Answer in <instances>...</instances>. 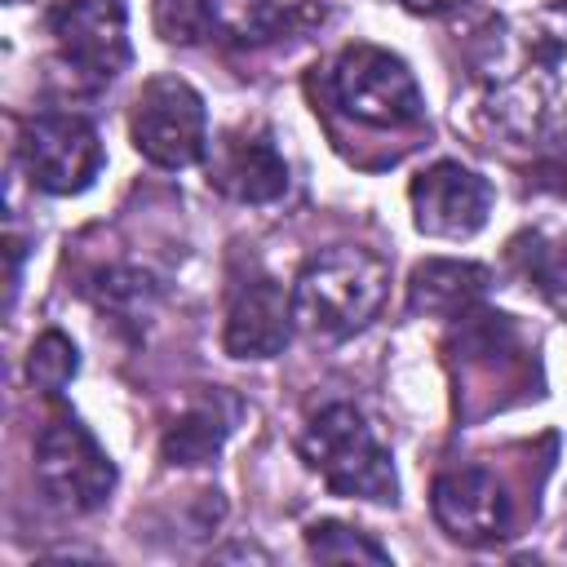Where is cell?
I'll return each mask as SVG.
<instances>
[{
    "label": "cell",
    "mask_w": 567,
    "mask_h": 567,
    "mask_svg": "<svg viewBox=\"0 0 567 567\" xmlns=\"http://www.w3.org/2000/svg\"><path fill=\"white\" fill-rule=\"evenodd\" d=\"M403 9H412V13H447V9H456L461 0H399Z\"/></svg>",
    "instance_id": "44dd1931"
},
{
    "label": "cell",
    "mask_w": 567,
    "mask_h": 567,
    "mask_svg": "<svg viewBox=\"0 0 567 567\" xmlns=\"http://www.w3.org/2000/svg\"><path fill=\"white\" fill-rule=\"evenodd\" d=\"M509 261L558 315H567V239L549 230H523L509 239Z\"/></svg>",
    "instance_id": "9a60e30c"
},
{
    "label": "cell",
    "mask_w": 567,
    "mask_h": 567,
    "mask_svg": "<svg viewBox=\"0 0 567 567\" xmlns=\"http://www.w3.org/2000/svg\"><path fill=\"white\" fill-rule=\"evenodd\" d=\"M93 301L120 319H142L155 310V297H159V284L146 275V270H124V266H111L93 279Z\"/></svg>",
    "instance_id": "2e32d148"
},
{
    "label": "cell",
    "mask_w": 567,
    "mask_h": 567,
    "mask_svg": "<svg viewBox=\"0 0 567 567\" xmlns=\"http://www.w3.org/2000/svg\"><path fill=\"white\" fill-rule=\"evenodd\" d=\"M306 549L319 563H390V554L359 527L337 523V518H319L306 527Z\"/></svg>",
    "instance_id": "e0dca14e"
},
{
    "label": "cell",
    "mask_w": 567,
    "mask_h": 567,
    "mask_svg": "<svg viewBox=\"0 0 567 567\" xmlns=\"http://www.w3.org/2000/svg\"><path fill=\"white\" fill-rule=\"evenodd\" d=\"M292 292H284L270 275H252L230 297L221 346L235 359H275L292 341Z\"/></svg>",
    "instance_id": "7c38bea8"
},
{
    "label": "cell",
    "mask_w": 567,
    "mask_h": 567,
    "mask_svg": "<svg viewBox=\"0 0 567 567\" xmlns=\"http://www.w3.org/2000/svg\"><path fill=\"white\" fill-rule=\"evenodd\" d=\"M75 372H80V350H75V341H71L66 332H58V328L40 332L35 346H31V354H27V377H31V385L58 399V394L71 385Z\"/></svg>",
    "instance_id": "ac0fdd59"
},
{
    "label": "cell",
    "mask_w": 567,
    "mask_h": 567,
    "mask_svg": "<svg viewBox=\"0 0 567 567\" xmlns=\"http://www.w3.org/2000/svg\"><path fill=\"white\" fill-rule=\"evenodd\" d=\"M412 226L430 239H470L487 226L492 213V182L461 159H439L421 168L408 186Z\"/></svg>",
    "instance_id": "9c48e42d"
},
{
    "label": "cell",
    "mask_w": 567,
    "mask_h": 567,
    "mask_svg": "<svg viewBox=\"0 0 567 567\" xmlns=\"http://www.w3.org/2000/svg\"><path fill=\"white\" fill-rule=\"evenodd\" d=\"M390 297V266L372 248L337 244L315 252L292 284V315L315 337H354Z\"/></svg>",
    "instance_id": "7a4b0ae2"
},
{
    "label": "cell",
    "mask_w": 567,
    "mask_h": 567,
    "mask_svg": "<svg viewBox=\"0 0 567 567\" xmlns=\"http://www.w3.org/2000/svg\"><path fill=\"white\" fill-rule=\"evenodd\" d=\"M133 146L155 168H190L208 155L204 97L182 75H151L128 115Z\"/></svg>",
    "instance_id": "52a82bcc"
},
{
    "label": "cell",
    "mask_w": 567,
    "mask_h": 567,
    "mask_svg": "<svg viewBox=\"0 0 567 567\" xmlns=\"http://www.w3.org/2000/svg\"><path fill=\"white\" fill-rule=\"evenodd\" d=\"M155 31L168 44L217 40V0H155Z\"/></svg>",
    "instance_id": "d6986e66"
},
{
    "label": "cell",
    "mask_w": 567,
    "mask_h": 567,
    "mask_svg": "<svg viewBox=\"0 0 567 567\" xmlns=\"http://www.w3.org/2000/svg\"><path fill=\"white\" fill-rule=\"evenodd\" d=\"M18 159L44 195H80L102 173L97 128L75 111H40L22 124Z\"/></svg>",
    "instance_id": "ba28073f"
},
{
    "label": "cell",
    "mask_w": 567,
    "mask_h": 567,
    "mask_svg": "<svg viewBox=\"0 0 567 567\" xmlns=\"http://www.w3.org/2000/svg\"><path fill=\"white\" fill-rule=\"evenodd\" d=\"M323 93L346 120L363 128H416L425 120L416 75L381 44H346L323 75Z\"/></svg>",
    "instance_id": "277c9868"
},
{
    "label": "cell",
    "mask_w": 567,
    "mask_h": 567,
    "mask_svg": "<svg viewBox=\"0 0 567 567\" xmlns=\"http://www.w3.org/2000/svg\"><path fill=\"white\" fill-rule=\"evenodd\" d=\"M9 4H18V0H9Z\"/></svg>",
    "instance_id": "7402d4cb"
},
{
    "label": "cell",
    "mask_w": 567,
    "mask_h": 567,
    "mask_svg": "<svg viewBox=\"0 0 567 567\" xmlns=\"http://www.w3.org/2000/svg\"><path fill=\"white\" fill-rule=\"evenodd\" d=\"M487 279L492 275L478 261L430 257L408 279V310L412 315H430V319H461L483 301Z\"/></svg>",
    "instance_id": "4fadbf2b"
},
{
    "label": "cell",
    "mask_w": 567,
    "mask_h": 567,
    "mask_svg": "<svg viewBox=\"0 0 567 567\" xmlns=\"http://www.w3.org/2000/svg\"><path fill=\"white\" fill-rule=\"evenodd\" d=\"M483 115L514 142L567 133V0L501 18L474 58Z\"/></svg>",
    "instance_id": "6da1fadb"
},
{
    "label": "cell",
    "mask_w": 567,
    "mask_h": 567,
    "mask_svg": "<svg viewBox=\"0 0 567 567\" xmlns=\"http://www.w3.org/2000/svg\"><path fill=\"white\" fill-rule=\"evenodd\" d=\"M430 509H434V523L461 545L478 549V545L509 536V496L478 465L439 474L430 487Z\"/></svg>",
    "instance_id": "8fae6325"
},
{
    "label": "cell",
    "mask_w": 567,
    "mask_h": 567,
    "mask_svg": "<svg viewBox=\"0 0 567 567\" xmlns=\"http://www.w3.org/2000/svg\"><path fill=\"white\" fill-rule=\"evenodd\" d=\"M208 186L235 204H275L288 190V164L266 128L239 124L208 146Z\"/></svg>",
    "instance_id": "30bf717a"
},
{
    "label": "cell",
    "mask_w": 567,
    "mask_h": 567,
    "mask_svg": "<svg viewBox=\"0 0 567 567\" xmlns=\"http://www.w3.org/2000/svg\"><path fill=\"white\" fill-rule=\"evenodd\" d=\"M44 31L75 89H106L128 66V0H53Z\"/></svg>",
    "instance_id": "5b68a950"
},
{
    "label": "cell",
    "mask_w": 567,
    "mask_h": 567,
    "mask_svg": "<svg viewBox=\"0 0 567 567\" xmlns=\"http://www.w3.org/2000/svg\"><path fill=\"white\" fill-rule=\"evenodd\" d=\"M532 186H540V190H554V195H563L567 199V151H558V155H545L532 173Z\"/></svg>",
    "instance_id": "ffe728a7"
},
{
    "label": "cell",
    "mask_w": 567,
    "mask_h": 567,
    "mask_svg": "<svg viewBox=\"0 0 567 567\" xmlns=\"http://www.w3.org/2000/svg\"><path fill=\"white\" fill-rule=\"evenodd\" d=\"M35 483L49 505L66 514H89L115 492V461L71 412H58L35 434Z\"/></svg>",
    "instance_id": "8992f818"
},
{
    "label": "cell",
    "mask_w": 567,
    "mask_h": 567,
    "mask_svg": "<svg viewBox=\"0 0 567 567\" xmlns=\"http://www.w3.org/2000/svg\"><path fill=\"white\" fill-rule=\"evenodd\" d=\"M297 447H301V461L337 496L372 501V505H385L399 496V474H394L390 447L377 439V430L368 425V416L354 403L319 408L306 421Z\"/></svg>",
    "instance_id": "3957f363"
},
{
    "label": "cell",
    "mask_w": 567,
    "mask_h": 567,
    "mask_svg": "<svg viewBox=\"0 0 567 567\" xmlns=\"http://www.w3.org/2000/svg\"><path fill=\"white\" fill-rule=\"evenodd\" d=\"M239 399L226 394V390H213L208 399L190 403L159 439V456L168 465H204L221 452V443L230 439L235 421H239Z\"/></svg>",
    "instance_id": "5bb4252c"
}]
</instances>
